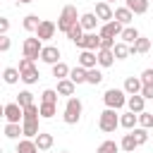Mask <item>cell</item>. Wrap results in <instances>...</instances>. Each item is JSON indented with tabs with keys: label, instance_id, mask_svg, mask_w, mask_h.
Returning <instances> with one entry per match:
<instances>
[{
	"label": "cell",
	"instance_id": "32",
	"mask_svg": "<svg viewBox=\"0 0 153 153\" xmlns=\"http://www.w3.org/2000/svg\"><path fill=\"white\" fill-rule=\"evenodd\" d=\"M112 53H115V57H117V60H127V57L131 55L129 43H124V41H117V43H115V48H112Z\"/></svg>",
	"mask_w": 153,
	"mask_h": 153
},
{
	"label": "cell",
	"instance_id": "9",
	"mask_svg": "<svg viewBox=\"0 0 153 153\" xmlns=\"http://www.w3.org/2000/svg\"><path fill=\"white\" fill-rule=\"evenodd\" d=\"M81 50H98L100 48V33H96V31H86L84 33V38L76 43Z\"/></svg>",
	"mask_w": 153,
	"mask_h": 153
},
{
	"label": "cell",
	"instance_id": "13",
	"mask_svg": "<svg viewBox=\"0 0 153 153\" xmlns=\"http://www.w3.org/2000/svg\"><path fill=\"white\" fill-rule=\"evenodd\" d=\"M79 65L86 67V69H93V67L98 65V55H96V50H81V53H79Z\"/></svg>",
	"mask_w": 153,
	"mask_h": 153
},
{
	"label": "cell",
	"instance_id": "37",
	"mask_svg": "<svg viewBox=\"0 0 153 153\" xmlns=\"http://www.w3.org/2000/svg\"><path fill=\"white\" fill-rule=\"evenodd\" d=\"M100 81H103V72H100L98 67L88 69V79H86V84H91V86H98Z\"/></svg>",
	"mask_w": 153,
	"mask_h": 153
},
{
	"label": "cell",
	"instance_id": "31",
	"mask_svg": "<svg viewBox=\"0 0 153 153\" xmlns=\"http://www.w3.org/2000/svg\"><path fill=\"white\" fill-rule=\"evenodd\" d=\"M84 33H86V31H84V26H81V22H76V24H74V26H72V29H69V31H67L65 36H67V38H69L72 43H79V41L84 38Z\"/></svg>",
	"mask_w": 153,
	"mask_h": 153
},
{
	"label": "cell",
	"instance_id": "19",
	"mask_svg": "<svg viewBox=\"0 0 153 153\" xmlns=\"http://www.w3.org/2000/svg\"><path fill=\"white\" fill-rule=\"evenodd\" d=\"M115 19L120 22V24H124V26H129L131 24V19H134V12L124 5V7H115Z\"/></svg>",
	"mask_w": 153,
	"mask_h": 153
},
{
	"label": "cell",
	"instance_id": "8",
	"mask_svg": "<svg viewBox=\"0 0 153 153\" xmlns=\"http://www.w3.org/2000/svg\"><path fill=\"white\" fill-rule=\"evenodd\" d=\"M122 29H124V24H120L117 19H112V22H105L103 26H100V36L103 38H120V33H122Z\"/></svg>",
	"mask_w": 153,
	"mask_h": 153
},
{
	"label": "cell",
	"instance_id": "15",
	"mask_svg": "<svg viewBox=\"0 0 153 153\" xmlns=\"http://www.w3.org/2000/svg\"><path fill=\"white\" fill-rule=\"evenodd\" d=\"M96 55H98V67H112V62L117 60L110 48H100V50H96Z\"/></svg>",
	"mask_w": 153,
	"mask_h": 153
},
{
	"label": "cell",
	"instance_id": "2",
	"mask_svg": "<svg viewBox=\"0 0 153 153\" xmlns=\"http://www.w3.org/2000/svg\"><path fill=\"white\" fill-rule=\"evenodd\" d=\"M81 112H84L81 100L74 98V96H69L67 103H65V110H62V120H65V124H76V122L81 120Z\"/></svg>",
	"mask_w": 153,
	"mask_h": 153
},
{
	"label": "cell",
	"instance_id": "35",
	"mask_svg": "<svg viewBox=\"0 0 153 153\" xmlns=\"http://www.w3.org/2000/svg\"><path fill=\"white\" fill-rule=\"evenodd\" d=\"M69 72H72V69H69L62 60H60L57 65H53V76H55L57 81H60V79H67V76H69Z\"/></svg>",
	"mask_w": 153,
	"mask_h": 153
},
{
	"label": "cell",
	"instance_id": "7",
	"mask_svg": "<svg viewBox=\"0 0 153 153\" xmlns=\"http://www.w3.org/2000/svg\"><path fill=\"white\" fill-rule=\"evenodd\" d=\"M55 31H57V24H55V22L41 19V26L36 29V36H38L41 41H50V38H55Z\"/></svg>",
	"mask_w": 153,
	"mask_h": 153
},
{
	"label": "cell",
	"instance_id": "51",
	"mask_svg": "<svg viewBox=\"0 0 153 153\" xmlns=\"http://www.w3.org/2000/svg\"><path fill=\"white\" fill-rule=\"evenodd\" d=\"M131 153H136V151H131Z\"/></svg>",
	"mask_w": 153,
	"mask_h": 153
},
{
	"label": "cell",
	"instance_id": "34",
	"mask_svg": "<svg viewBox=\"0 0 153 153\" xmlns=\"http://www.w3.org/2000/svg\"><path fill=\"white\" fill-rule=\"evenodd\" d=\"M41 105V117L43 120H53L57 115V103H38Z\"/></svg>",
	"mask_w": 153,
	"mask_h": 153
},
{
	"label": "cell",
	"instance_id": "49",
	"mask_svg": "<svg viewBox=\"0 0 153 153\" xmlns=\"http://www.w3.org/2000/svg\"><path fill=\"white\" fill-rule=\"evenodd\" d=\"M60 153H69V151H60Z\"/></svg>",
	"mask_w": 153,
	"mask_h": 153
},
{
	"label": "cell",
	"instance_id": "28",
	"mask_svg": "<svg viewBox=\"0 0 153 153\" xmlns=\"http://www.w3.org/2000/svg\"><path fill=\"white\" fill-rule=\"evenodd\" d=\"M19 134L24 136L22 122H7V124H5V136H7V139H19Z\"/></svg>",
	"mask_w": 153,
	"mask_h": 153
},
{
	"label": "cell",
	"instance_id": "41",
	"mask_svg": "<svg viewBox=\"0 0 153 153\" xmlns=\"http://www.w3.org/2000/svg\"><path fill=\"white\" fill-rule=\"evenodd\" d=\"M17 103H19L22 108L31 105V103H33V93H31V91H19V96H17Z\"/></svg>",
	"mask_w": 153,
	"mask_h": 153
},
{
	"label": "cell",
	"instance_id": "12",
	"mask_svg": "<svg viewBox=\"0 0 153 153\" xmlns=\"http://www.w3.org/2000/svg\"><path fill=\"white\" fill-rule=\"evenodd\" d=\"M129 50H131V55H143V53H148V50H151V38L139 36V38L129 45Z\"/></svg>",
	"mask_w": 153,
	"mask_h": 153
},
{
	"label": "cell",
	"instance_id": "39",
	"mask_svg": "<svg viewBox=\"0 0 153 153\" xmlns=\"http://www.w3.org/2000/svg\"><path fill=\"white\" fill-rule=\"evenodd\" d=\"M117 151H120V143H115V141H110V139H108V141H103V143L98 146V151H96V153H117Z\"/></svg>",
	"mask_w": 153,
	"mask_h": 153
},
{
	"label": "cell",
	"instance_id": "17",
	"mask_svg": "<svg viewBox=\"0 0 153 153\" xmlns=\"http://www.w3.org/2000/svg\"><path fill=\"white\" fill-rule=\"evenodd\" d=\"M120 127H124V129H134V127H139V115L136 112H131V110H127V112H122L120 115Z\"/></svg>",
	"mask_w": 153,
	"mask_h": 153
},
{
	"label": "cell",
	"instance_id": "27",
	"mask_svg": "<svg viewBox=\"0 0 153 153\" xmlns=\"http://www.w3.org/2000/svg\"><path fill=\"white\" fill-rule=\"evenodd\" d=\"M2 79H5V84H17V81H22V72H19V67H5Z\"/></svg>",
	"mask_w": 153,
	"mask_h": 153
},
{
	"label": "cell",
	"instance_id": "25",
	"mask_svg": "<svg viewBox=\"0 0 153 153\" xmlns=\"http://www.w3.org/2000/svg\"><path fill=\"white\" fill-rule=\"evenodd\" d=\"M124 5H127L134 14H146V12H148V0H124Z\"/></svg>",
	"mask_w": 153,
	"mask_h": 153
},
{
	"label": "cell",
	"instance_id": "36",
	"mask_svg": "<svg viewBox=\"0 0 153 153\" xmlns=\"http://www.w3.org/2000/svg\"><path fill=\"white\" fill-rule=\"evenodd\" d=\"M38 117H41V105L31 103L24 108V120H38Z\"/></svg>",
	"mask_w": 153,
	"mask_h": 153
},
{
	"label": "cell",
	"instance_id": "4",
	"mask_svg": "<svg viewBox=\"0 0 153 153\" xmlns=\"http://www.w3.org/2000/svg\"><path fill=\"white\" fill-rule=\"evenodd\" d=\"M98 127H100V131L112 134V131L120 127V112H117L115 108H105V110L100 112V117H98Z\"/></svg>",
	"mask_w": 153,
	"mask_h": 153
},
{
	"label": "cell",
	"instance_id": "40",
	"mask_svg": "<svg viewBox=\"0 0 153 153\" xmlns=\"http://www.w3.org/2000/svg\"><path fill=\"white\" fill-rule=\"evenodd\" d=\"M57 88H45L43 93H41V103H57Z\"/></svg>",
	"mask_w": 153,
	"mask_h": 153
},
{
	"label": "cell",
	"instance_id": "23",
	"mask_svg": "<svg viewBox=\"0 0 153 153\" xmlns=\"http://www.w3.org/2000/svg\"><path fill=\"white\" fill-rule=\"evenodd\" d=\"M120 148H122L124 153H131V151H136V148H139V141H136L134 131H129V134H124V136H122V141H120Z\"/></svg>",
	"mask_w": 153,
	"mask_h": 153
},
{
	"label": "cell",
	"instance_id": "3",
	"mask_svg": "<svg viewBox=\"0 0 153 153\" xmlns=\"http://www.w3.org/2000/svg\"><path fill=\"white\" fill-rule=\"evenodd\" d=\"M127 98H129V93H127L124 88H108V91L103 93L105 108H115V110H122V108L127 105Z\"/></svg>",
	"mask_w": 153,
	"mask_h": 153
},
{
	"label": "cell",
	"instance_id": "42",
	"mask_svg": "<svg viewBox=\"0 0 153 153\" xmlns=\"http://www.w3.org/2000/svg\"><path fill=\"white\" fill-rule=\"evenodd\" d=\"M131 131H134V136H136V141H139V146H143V143L148 141V129H143V127H134Z\"/></svg>",
	"mask_w": 153,
	"mask_h": 153
},
{
	"label": "cell",
	"instance_id": "29",
	"mask_svg": "<svg viewBox=\"0 0 153 153\" xmlns=\"http://www.w3.org/2000/svg\"><path fill=\"white\" fill-rule=\"evenodd\" d=\"M53 134H48V131H41L38 136H36V146L41 148V151H50L53 148Z\"/></svg>",
	"mask_w": 153,
	"mask_h": 153
},
{
	"label": "cell",
	"instance_id": "11",
	"mask_svg": "<svg viewBox=\"0 0 153 153\" xmlns=\"http://www.w3.org/2000/svg\"><path fill=\"white\" fill-rule=\"evenodd\" d=\"M93 12H96V17H98V19L103 22V24H105V22H112V19H115V10H112V7H110V2H105V0L96 2V10H93Z\"/></svg>",
	"mask_w": 153,
	"mask_h": 153
},
{
	"label": "cell",
	"instance_id": "6",
	"mask_svg": "<svg viewBox=\"0 0 153 153\" xmlns=\"http://www.w3.org/2000/svg\"><path fill=\"white\" fill-rule=\"evenodd\" d=\"M2 112H5V120L7 122H24V108L14 100V103H7L5 108H2Z\"/></svg>",
	"mask_w": 153,
	"mask_h": 153
},
{
	"label": "cell",
	"instance_id": "44",
	"mask_svg": "<svg viewBox=\"0 0 153 153\" xmlns=\"http://www.w3.org/2000/svg\"><path fill=\"white\" fill-rule=\"evenodd\" d=\"M10 45H12V41L7 38V33H2V36H0V50H2V53H7V50H10Z\"/></svg>",
	"mask_w": 153,
	"mask_h": 153
},
{
	"label": "cell",
	"instance_id": "20",
	"mask_svg": "<svg viewBox=\"0 0 153 153\" xmlns=\"http://www.w3.org/2000/svg\"><path fill=\"white\" fill-rule=\"evenodd\" d=\"M69 79L79 86V84H86V79H88V69L86 67H81V65H76V67H72V72H69Z\"/></svg>",
	"mask_w": 153,
	"mask_h": 153
},
{
	"label": "cell",
	"instance_id": "45",
	"mask_svg": "<svg viewBox=\"0 0 153 153\" xmlns=\"http://www.w3.org/2000/svg\"><path fill=\"white\" fill-rule=\"evenodd\" d=\"M141 81H143V84H153V69H151V67L141 72Z\"/></svg>",
	"mask_w": 153,
	"mask_h": 153
},
{
	"label": "cell",
	"instance_id": "33",
	"mask_svg": "<svg viewBox=\"0 0 153 153\" xmlns=\"http://www.w3.org/2000/svg\"><path fill=\"white\" fill-rule=\"evenodd\" d=\"M38 76H41V74H38V67H36V65L22 72V81H24L26 86H31V84H36V81H38Z\"/></svg>",
	"mask_w": 153,
	"mask_h": 153
},
{
	"label": "cell",
	"instance_id": "43",
	"mask_svg": "<svg viewBox=\"0 0 153 153\" xmlns=\"http://www.w3.org/2000/svg\"><path fill=\"white\" fill-rule=\"evenodd\" d=\"M141 96H143L146 100H153V84H143V88H141Z\"/></svg>",
	"mask_w": 153,
	"mask_h": 153
},
{
	"label": "cell",
	"instance_id": "1",
	"mask_svg": "<svg viewBox=\"0 0 153 153\" xmlns=\"http://www.w3.org/2000/svg\"><path fill=\"white\" fill-rule=\"evenodd\" d=\"M79 19H81V14L76 12V7H74V5H65V7H62V12H60V17H57V31L67 33V31H69Z\"/></svg>",
	"mask_w": 153,
	"mask_h": 153
},
{
	"label": "cell",
	"instance_id": "10",
	"mask_svg": "<svg viewBox=\"0 0 153 153\" xmlns=\"http://www.w3.org/2000/svg\"><path fill=\"white\" fill-rule=\"evenodd\" d=\"M60 48L57 45H43V50H41V62H45V65H57L60 62Z\"/></svg>",
	"mask_w": 153,
	"mask_h": 153
},
{
	"label": "cell",
	"instance_id": "14",
	"mask_svg": "<svg viewBox=\"0 0 153 153\" xmlns=\"http://www.w3.org/2000/svg\"><path fill=\"white\" fill-rule=\"evenodd\" d=\"M127 108H129L131 112H136V115H139V112H143V110H146V98H143L141 93H134V96H129V98H127Z\"/></svg>",
	"mask_w": 153,
	"mask_h": 153
},
{
	"label": "cell",
	"instance_id": "38",
	"mask_svg": "<svg viewBox=\"0 0 153 153\" xmlns=\"http://www.w3.org/2000/svg\"><path fill=\"white\" fill-rule=\"evenodd\" d=\"M139 127L143 129H153V112H139Z\"/></svg>",
	"mask_w": 153,
	"mask_h": 153
},
{
	"label": "cell",
	"instance_id": "48",
	"mask_svg": "<svg viewBox=\"0 0 153 153\" xmlns=\"http://www.w3.org/2000/svg\"><path fill=\"white\" fill-rule=\"evenodd\" d=\"M17 2H22V5H29V2H33V0H17Z\"/></svg>",
	"mask_w": 153,
	"mask_h": 153
},
{
	"label": "cell",
	"instance_id": "26",
	"mask_svg": "<svg viewBox=\"0 0 153 153\" xmlns=\"http://www.w3.org/2000/svg\"><path fill=\"white\" fill-rule=\"evenodd\" d=\"M139 36H141V33H139V29H136V26H124V29H122V33H120V41H124V43H129V45H131Z\"/></svg>",
	"mask_w": 153,
	"mask_h": 153
},
{
	"label": "cell",
	"instance_id": "46",
	"mask_svg": "<svg viewBox=\"0 0 153 153\" xmlns=\"http://www.w3.org/2000/svg\"><path fill=\"white\" fill-rule=\"evenodd\" d=\"M100 48H110V50H112V48H115V38H103V36H100ZM100 48H98V50H100Z\"/></svg>",
	"mask_w": 153,
	"mask_h": 153
},
{
	"label": "cell",
	"instance_id": "5",
	"mask_svg": "<svg viewBox=\"0 0 153 153\" xmlns=\"http://www.w3.org/2000/svg\"><path fill=\"white\" fill-rule=\"evenodd\" d=\"M41 50H43V41H41L38 36H29V38H24V43H22V53H24V57L41 60Z\"/></svg>",
	"mask_w": 153,
	"mask_h": 153
},
{
	"label": "cell",
	"instance_id": "18",
	"mask_svg": "<svg viewBox=\"0 0 153 153\" xmlns=\"http://www.w3.org/2000/svg\"><path fill=\"white\" fill-rule=\"evenodd\" d=\"M41 148L36 146V139H19L17 141V153H38Z\"/></svg>",
	"mask_w": 153,
	"mask_h": 153
},
{
	"label": "cell",
	"instance_id": "47",
	"mask_svg": "<svg viewBox=\"0 0 153 153\" xmlns=\"http://www.w3.org/2000/svg\"><path fill=\"white\" fill-rule=\"evenodd\" d=\"M7 29H10V19L7 17H0V36L7 33Z\"/></svg>",
	"mask_w": 153,
	"mask_h": 153
},
{
	"label": "cell",
	"instance_id": "21",
	"mask_svg": "<svg viewBox=\"0 0 153 153\" xmlns=\"http://www.w3.org/2000/svg\"><path fill=\"white\" fill-rule=\"evenodd\" d=\"M74 91H76V84H74L69 76L57 81V93H60V96H67V98H69V96H74Z\"/></svg>",
	"mask_w": 153,
	"mask_h": 153
},
{
	"label": "cell",
	"instance_id": "24",
	"mask_svg": "<svg viewBox=\"0 0 153 153\" xmlns=\"http://www.w3.org/2000/svg\"><path fill=\"white\" fill-rule=\"evenodd\" d=\"M81 26H84V31H96V26H98V17H96V12H86V14H81Z\"/></svg>",
	"mask_w": 153,
	"mask_h": 153
},
{
	"label": "cell",
	"instance_id": "50",
	"mask_svg": "<svg viewBox=\"0 0 153 153\" xmlns=\"http://www.w3.org/2000/svg\"><path fill=\"white\" fill-rule=\"evenodd\" d=\"M105 2H115V0H105Z\"/></svg>",
	"mask_w": 153,
	"mask_h": 153
},
{
	"label": "cell",
	"instance_id": "30",
	"mask_svg": "<svg viewBox=\"0 0 153 153\" xmlns=\"http://www.w3.org/2000/svg\"><path fill=\"white\" fill-rule=\"evenodd\" d=\"M22 26H24V31L36 33V29L41 26V19H38L36 14H26V17H24V22H22Z\"/></svg>",
	"mask_w": 153,
	"mask_h": 153
},
{
	"label": "cell",
	"instance_id": "16",
	"mask_svg": "<svg viewBox=\"0 0 153 153\" xmlns=\"http://www.w3.org/2000/svg\"><path fill=\"white\" fill-rule=\"evenodd\" d=\"M122 88H124L129 96H134V93H141V88H143V81H141V76H127Z\"/></svg>",
	"mask_w": 153,
	"mask_h": 153
},
{
	"label": "cell",
	"instance_id": "22",
	"mask_svg": "<svg viewBox=\"0 0 153 153\" xmlns=\"http://www.w3.org/2000/svg\"><path fill=\"white\" fill-rule=\"evenodd\" d=\"M22 129H24V136H26V139H36V136L41 134L38 120H24V122H22Z\"/></svg>",
	"mask_w": 153,
	"mask_h": 153
}]
</instances>
